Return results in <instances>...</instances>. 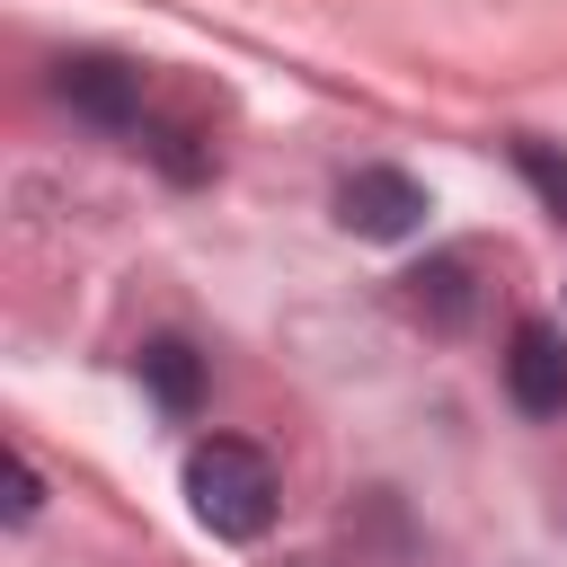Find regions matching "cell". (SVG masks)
I'll return each instance as SVG.
<instances>
[{
    "mask_svg": "<svg viewBox=\"0 0 567 567\" xmlns=\"http://www.w3.org/2000/svg\"><path fill=\"white\" fill-rule=\"evenodd\" d=\"M505 390L523 416H567V328L558 319H523L505 337Z\"/></svg>",
    "mask_w": 567,
    "mask_h": 567,
    "instance_id": "obj_3",
    "label": "cell"
},
{
    "mask_svg": "<svg viewBox=\"0 0 567 567\" xmlns=\"http://www.w3.org/2000/svg\"><path fill=\"white\" fill-rule=\"evenodd\" d=\"M35 505H44V478L27 452H9V523H35Z\"/></svg>",
    "mask_w": 567,
    "mask_h": 567,
    "instance_id": "obj_9",
    "label": "cell"
},
{
    "mask_svg": "<svg viewBox=\"0 0 567 567\" xmlns=\"http://www.w3.org/2000/svg\"><path fill=\"white\" fill-rule=\"evenodd\" d=\"M53 97H62L71 115H89L97 133H142L151 80H142V62H124V53H62V62H53Z\"/></svg>",
    "mask_w": 567,
    "mask_h": 567,
    "instance_id": "obj_2",
    "label": "cell"
},
{
    "mask_svg": "<svg viewBox=\"0 0 567 567\" xmlns=\"http://www.w3.org/2000/svg\"><path fill=\"white\" fill-rule=\"evenodd\" d=\"M151 151H159V168H168V177H204V151H195V124H159V133H151Z\"/></svg>",
    "mask_w": 567,
    "mask_h": 567,
    "instance_id": "obj_8",
    "label": "cell"
},
{
    "mask_svg": "<svg viewBox=\"0 0 567 567\" xmlns=\"http://www.w3.org/2000/svg\"><path fill=\"white\" fill-rule=\"evenodd\" d=\"M142 381H151V399H159L168 416H195V408H204V363H195L186 337H151V346H142Z\"/></svg>",
    "mask_w": 567,
    "mask_h": 567,
    "instance_id": "obj_5",
    "label": "cell"
},
{
    "mask_svg": "<svg viewBox=\"0 0 567 567\" xmlns=\"http://www.w3.org/2000/svg\"><path fill=\"white\" fill-rule=\"evenodd\" d=\"M408 284H416V310H425L434 328H470V310H478V284H470V257H461V248H452V257H425Z\"/></svg>",
    "mask_w": 567,
    "mask_h": 567,
    "instance_id": "obj_6",
    "label": "cell"
},
{
    "mask_svg": "<svg viewBox=\"0 0 567 567\" xmlns=\"http://www.w3.org/2000/svg\"><path fill=\"white\" fill-rule=\"evenodd\" d=\"M337 221H346L354 239H408V230L425 221V186H416L408 168H354V177L337 186Z\"/></svg>",
    "mask_w": 567,
    "mask_h": 567,
    "instance_id": "obj_4",
    "label": "cell"
},
{
    "mask_svg": "<svg viewBox=\"0 0 567 567\" xmlns=\"http://www.w3.org/2000/svg\"><path fill=\"white\" fill-rule=\"evenodd\" d=\"M186 505H195L204 532H221V540H257V532L275 523L284 487H275V461H266L257 443L213 434V443L186 452Z\"/></svg>",
    "mask_w": 567,
    "mask_h": 567,
    "instance_id": "obj_1",
    "label": "cell"
},
{
    "mask_svg": "<svg viewBox=\"0 0 567 567\" xmlns=\"http://www.w3.org/2000/svg\"><path fill=\"white\" fill-rule=\"evenodd\" d=\"M505 151H514V168L532 177V195H540V204L567 221V151H558V142H540V133H514Z\"/></svg>",
    "mask_w": 567,
    "mask_h": 567,
    "instance_id": "obj_7",
    "label": "cell"
}]
</instances>
